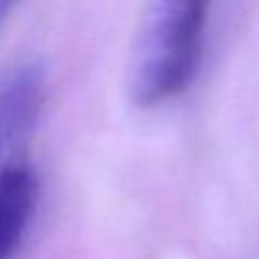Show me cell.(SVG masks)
<instances>
[{"label": "cell", "mask_w": 259, "mask_h": 259, "mask_svg": "<svg viewBox=\"0 0 259 259\" xmlns=\"http://www.w3.org/2000/svg\"><path fill=\"white\" fill-rule=\"evenodd\" d=\"M18 3H21V0H0V27L7 23L9 14L18 7Z\"/></svg>", "instance_id": "4"}, {"label": "cell", "mask_w": 259, "mask_h": 259, "mask_svg": "<svg viewBox=\"0 0 259 259\" xmlns=\"http://www.w3.org/2000/svg\"><path fill=\"white\" fill-rule=\"evenodd\" d=\"M46 96V68L36 59L12 66L0 77V170L34 127Z\"/></svg>", "instance_id": "2"}, {"label": "cell", "mask_w": 259, "mask_h": 259, "mask_svg": "<svg viewBox=\"0 0 259 259\" xmlns=\"http://www.w3.org/2000/svg\"><path fill=\"white\" fill-rule=\"evenodd\" d=\"M214 0H146L127 64V96L152 109L193 84L205 55Z\"/></svg>", "instance_id": "1"}, {"label": "cell", "mask_w": 259, "mask_h": 259, "mask_svg": "<svg viewBox=\"0 0 259 259\" xmlns=\"http://www.w3.org/2000/svg\"><path fill=\"white\" fill-rule=\"evenodd\" d=\"M36 175L25 164L0 170V259H9L30 228L36 207Z\"/></svg>", "instance_id": "3"}]
</instances>
